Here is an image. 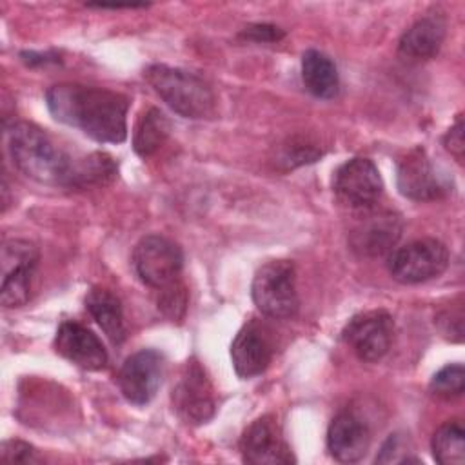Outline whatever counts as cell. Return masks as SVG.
Listing matches in <instances>:
<instances>
[{
  "mask_svg": "<svg viewBox=\"0 0 465 465\" xmlns=\"http://www.w3.org/2000/svg\"><path fill=\"white\" fill-rule=\"evenodd\" d=\"M349 232V243L360 256H383L394 251L401 236V218L385 209L365 207Z\"/></svg>",
  "mask_w": 465,
  "mask_h": 465,
  "instance_id": "9c48e42d",
  "label": "cell"
},
{
  "mask_svg": "<svg viewBox=\"0 0 465 465\" xmlns=\"http://www.w3.org/2000/svg\"><path fill=\"white\" fill-rule=\"evenodd\" d=\"M242 38L252 42H278L283 38V31L272 24H252L240 33Z\"/></svg>",
  "mask_w": 465,
  "mask_h": 465,
  "instance_id": "f1b7e54d",
  "label": "cell"
},
{
  "mask_svg": "<svg viewBox=\"0 0 465 465\" xmlns=\"http://www.w3.org/2000/svg\"><path fill=\"white\" fill-rule=\"evenodd\" d=\"M430 392L441 400L461 396L465 391V369L461 363H450L440 369L429 385Z\"/></svg>",
  "mask_w": 465,
  "mask_h": 465,
  "instance_id": "cb8c5ba5",
  "label": "cell"
},
{
  "mask_svg": "<svg viewBox=\"0 0 465 465\" xmlns=\"http://www.w3.org/2000/svg\"><path fill=\"white\" fill-rule=\"evenodd\" d=\"M163 356L154 349L131 354L118 374V387L133 405H147L158 392L163 376Z\"/></svg>",
  "mask_w": 465,
  "mask_h": 465,
  "instance_id": "7c38bea8",
  "label": "cell"
},
{
  "mask_svg": "<svg viewBox=\"0 0 465 465\" xmlns=\"http://www.w3.org/2000/svg\"><path fill=\"white\" fill-rule=\"evenodd\" d=\"M378 463H409L416 461L418 458L411 456V450H407V440L401 434H391L387 441L381 445L380 456H376Z\"/></svg>",
  "mask_w": 465,
  "mask_h": 465,
  "instance_id": "d4e9b609",
  "label": "cell"
},
{
  "mask_svg": "<svg viewBox=\"0 0 465 465\" xmlns=\"http://www.w3.org/2000/svg\"><path fill=\"white\" fill-rule=\"evenodd\" d=\"M116 176V163L105 153H91L74 160L73 176L69 187L85 189L93 185H104Z\"/></svg>",
  "mask_w": 465,
  "mask_h": 465,
  "instance_id": "7402d4cb",
  "label": "cell"
},
{
  "mask_svg": "<svg viewBox=\"0 0 465 465\" xmlns=\"http://www.w3.org/2000/svg\"><path fill=\"white\" fill-rule=\"evenodd\" d=\"M169 131L171 124L167 116L156 107L147 109L136 122L133 134V147L136 154H140L142 158L154 154L163 145Z\"/></svg>",
  "mask_w": 465,
  "mask_h": 465,
  "instance_id": "44dd1931",
  "label": "cell"
},
{
  "mask_svg": "<svg viewBox=\"0 0 465 465\" xmlns=\"http://www.w3.org/2000/svg\"><path fill=\"white\" fill-rule=\"evenodd\" d=\"M396 183L403 196L416 202L436 200L447 193L443 178L438 174L421 147H414L400 158Z\"/></svg>",
  "mask_w": 465,
  "mask_h": 465,
  "instance_id": "5bb4252c",
  "label": "cell"
},
{
  "mask_svg": "<svg viewBox=\"0 0 465 465\" xmlns=\"http://www.w3.org/2000/svg\"><path fill=\"white\" fill-rule=\"evenodd\" d=\"M240 450L243 461L252 465H287L296 461L274 416L254 420L242 434Z\"/></svg>",
  "mask_w": 465,
  "mask_h": 465,
  "instance_id": "4fadbf2b",
  "label": "cell"
},
{
  "mask_svg": "<svg viewBox=\"0 0 465 465\" xmlns=\"http://www.w3.org/2000/svg\"><path fill=\"white\" fill-rule=\"evenodd\" d=\"M371 445V430L367 423L354 412L343 411L336 414L327 430V449L331 456L341 463L360 461Z\"/></svg>",
  "mask_w": 465,
  "mask_h": 465,
  "instance_id": "e0dca14e",
  "label": "cell"
},
{
  "mask_svg": "<svg viewBox=\"0 0 465 465\" xmlns=\"http://www.w3.org/2000/svg\"><path fill=\"white\" fill-rule=\"evenodd\" d=\"M2 461L4 463H36L40 461L35 447L20 440H9L2 445Z\"/></svg>",
  "mask_w": 465,
  "mask_h": 465,
  "instance_id": "4316f807",
  "label": "cell"
},
{
  "mask_svg": "<svg viewBox=\"0 0 465 465\" xmlns=\"http://www.w3.org/2000/svg\"><path fill=\"white\" fill-rule=\"evenodd\" d=\"M251 294L262 314L274 320L292 318L300 307L292 262L271 260L263 263L254 274Z\"/></svg>",
  "mask_w": 465,
  "mask_h": 465,
  "instance_id": "277c9868",
  "label": "cell"
},
{
  "mask_svg": "<svg viewBox=\"0 0 465 465\" xmlns=\"http://www.w3.org/2000/svg\"><path fill=\"white\" fill-rule=\"evenodd\" d=\"M432 456L441 465H461L465 461V430L461 421H445L432 436Z\"/></svg>",
  "mask_w": 465,
  "mask_h": 465,
  "instance_id": "603a6c76",
  "label": "cell"
},
{
  "mask_svg": "<svg viewBox=\"0 0 465 465\" xmlns=\"http://www.w3.org/2000/svg\"><path fill=\"white\" fill-rule=\"evenodd\" d=\"M5 138L18 171L45 185L69 187L76 156L58 147L38 125L16 122L7 129Z\"/></svg>",
  "mask_w": 465,
  "mask_h": 465,
  "instance_id": "7a4b0ae2",
  "label": "cell"
},
{
  "mask_svg": "<svg viewBox=\"0 0 465 465\" xmlns=\"http://www.w3.org/2000/svg\"><path fill=\"white\" fill-rule=\"evenodd\" d=\"M394 322L387 311H367L354 316L343 329L341 338L361 361L381 360L392 343Z\"/></svg>",
  "mask_w": 465,
  "mask_h": 465,
  "instance_id": "30bf717a",
  "label": "cell"
},
{
  "mask_svg": "<svg viewBox=\"0 0 465 465\" xmlns=\"http://www.w3.org/2000/svg\"><path fill=\"white\" fill-rule=\"evenodd\" d=\"M131 260L136 276L158 291L176 283L183 265L182 249L162 234L143 236L134 245Z\"/></svg>",
  "mask_w": 465,
  "mask_h": 465,
  "instance_id": "5b68a950",
  "label": "cell"
},
{
  "mask_svg": "<svg viewBox=\"0 0 465 465\" xmlns=\"http://www.w3.org/2000/svg\"><path fill=\"white\" fill-rule=\"evenodd\" d=\"M302 82L316 98H332L338 93L340 78L334 62L318 49H307L302 56Z\"/></svg>",
  "mask_w": 465,
  "mask_h": 465,
  "instance_id": "ffe728a7",
  "label": "cell"
},
{
  "mask_svg": "<svg viewBox=\"0 0 465 465\" xmlns=\"http://www.w3.org/2000/svg\"><path fill=\"white\" fill-rule=\"evenodd\" d=\"M449 265L447 247L434 238H421L398 247L389 256V272L400 283H421L438 278Z\"/></svg>",
  "mask_w": 465,
  "mask_h": 465,
  "instance_id": "8992f818",
  "label": "cell"
},
{
  "mask_svg": "<svg viewBox=\"0 0 465 465\" xmlns=\"http://www.w3.org/2000/svg\"><path fill=\"white\" fill-rule=\"evenodd\" d=\"M274 354V343L269 329L260 322L245 323L231 343V360L240 378L262 374Z\"/></svg>",
  "mask_w": 465,
  "mask_h": 465,
  "instance_id": "9a60e30c",
  "label": "cell"
},
{
  "mask_svg": "<svg viewBox=\"0 0 465 465\" xmlns=\"http://www.w3.org/2000/svg\"><path fill=\"white\" fill-rule=\"evenodd\" d=\"M445 38V20L436 13H429L416 20L400 38L398 51L409 60L432 58Z\"/></svg>",
  "mask_w": 465,
  "mask_h": 465,
  "instance_id": "ac0fdd59",
  "label": "cell"
},
{
  "mask_svg": "<svg viewBox=\"0 0 465 465\" xmlns=\"http://www.w3.org/2000/svg\"><path fill=\"white\" fill-rule=\"evenodd\" d=\"M85 309L113 343H122L125 338L124 311L120 300L104 287H93L85 296Z\"/></svg>",
  "mask_w": 465,
  "mask_h": 465,
  "instance_id": "d6986e66",
  "label": "cell"
},
{
  "mask_svg": "<svg viewBox=\"0 0 465 465\" xmlns=\"http://www.w3.org/2000/svg\"><path fill=\"white\" fill-rule=\"evenodd\" d=\"M143 76L153 91L180 116L191 120L214 116L216 96L202 76L165 64L149 65Z\"/></svg>",
  "mask_w": 465,
  "mask_h": 465,
  "instance_id": "3957f363",
  "label": "cell"
},
{
  "mask_svg": "<svg viewBox=\"0 0 465 465\" xmlns=\"http://www.w3.org/2000/svg\"><path fill=\"white\" fill-rule=\"evenodd\" d=\"M318 156H322V151L316 149L314 145L291 142V145H283V153H282L280 162H285L287 167H296V165H302V163L314 162Z\"/></svg>",
  "mask_w": 465,
  "mask_h": 465,
  "instance_id": "83f0119b",
  "label": "cell"
},
{
  "mask_svg": "<svg viewBox=\"0 0 465 465\" xmlns=\"http://www.w3.org/2000/svg\"><path fill=\"white\" fill-rule=\"evenodd\" d=\"M443 143L445 149L454 154L460 162L463 158V151H465V138H463V118L461 114L456 118L454 125L447 131V134L443 136Z\"/></svg>",
  "mask_w": 465,
  "mask_h": 465,
  "instance_id": "f546056e",
  "label": "cell"
},
{
  "mask_svg": "<svg viewBox=\"0 0 465 465\" xmlns=\"http://www.w3.org/2000/svg\"><path fill=\"white\" fill-rule=\"evenodd\" d=\"M171 398L174 411L185 423L202 425L214 416L216 401L213 383L196 360L185 361Z\"/></svg>",
  "mask_w": 465,
  "mask_h": 465,
  "instance_id": "ba28073f",
  "label": "cell"
},
{
  "mask_svg": "<svg viewBox=\"0 0 465 465\" xmlns=\"http://www.w3.org/2000/svg\"><path fill=\"white\" fill-rule=\"evenodd\" d=\"M54 347L60 356L82 369L100 371L107 365V351L104 343L91 329L78 322H64L58 327Z\"/></svg>",
  "mask_w": 465,
  "mask_h": 465,
  "instance_id": "2e32d148",
  "label": "cell"
},
{
  "mask_svg": "<svg viewBox=\"0 0 465 465\" xmlns=\"http://www.w3.org/2000/svg\"><path fill=\"white\" fill-rule=\"evenodd\" d=\"M45 104L54 120L80 129L100 143H122L127 138L129 98L122 93L84 84L51 85Z\"/></svg>",
  "mask_w": 465,
  "mask_h": 465,
  "instance_id": "6da1fadb",
  "label": "cell"
},
{
  "mask_svg": "<svg viewBox=\"0 0 465 465\" xmlns=\"http://www.w3.org/2000/svg\"><path fill=\"white\" fill-rule=\"evenodd\" d=\"M162 291V298H160V309L173 320L176 318H182L183 311H185V291L183 287L176 282L169 287H163L160 289Z\"/></svg>",
  "mask_w": 465,
  "mask_h": 465,
  "instance_id": "484cf974",
  "label": "cell"
},
{
  "mask_svg": "<svg viewBox=\"0 0 465 465\" xmlns=\"http://www.w3.org/2000/svg\"><path fill=\"white\" fill-rule=\"evenodd\" d=\"M332 189L345 205L352 209H365L378 202L383 191V182L372 160L356 156L338 167Z\"/></svg>",
  "mask_w": 465,
  "mask_h": 465,
  "instance_id": "8fae6325",
  "label": "cell"
},
{
  "mask_svg": "<svg viewBox=\"0 0 465 465\" xmlns=\"http://www.w3.org/2000/svg\"><path fill=\"white\" fill-rule=\"evenodd\" d=\"M38 263V249L20 238L5 240L2 245V285L4 307H20L31 296V282Z\"/></svg>",
  "mask_w": 465,
  "mask_h": 465,
  "instance_id": "52a82bcc",
  "label": "cell"
}]
</instances>
